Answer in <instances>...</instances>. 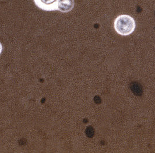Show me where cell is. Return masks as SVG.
Wrapping results in <instances>:
<instances>
[{
  "label": "cell",
  "instance_id": "6da1fadb",
  "mask_svg": "<svg viewBox=\"0 0 155 153\" xmlns=\"http://www.w3.org/2000/svg\"><path fill=\"white\" fill-rule=\"evenodd\" d=\"M114 29L119 34L128 36L131 34L135 29V22L131 16H118L114 23Z\"/></svg>",
  "mask_w": 155,
  "mask_h": 153
},
{
  "label": "cell",
  "instance_id": "7a4b0ae2",
  "mask_svg": "<svg viewBox=\"0 0 155 153\" xmlns=\"http://www.w3.org/2000/svg\"><path fill=\"white\" fill-rule=\"evenodd\" d=\"M36 5L45 11L57 10L58 0H34Z\"/></svg>",
  "mask_w": 155,
  "mask_h": 153
},
{
  "label": "cell",
  "instance_id": "3957f363",
  "mask_svg": "<svg viewBox=\"0 0 155 153\" xmlns=\"http://www.w3.org/2000/svg\"><path fill=\"white\" fill-rule=\"evenodd\" d=\"M74 4V0H58L57 10L62 12H69L73 9Z\"/></svg>",
  "mask_w": 155,
  "mask_h": 153
},
{
  "label": "cell",
  "instance_id": "277c9868",
  "mask_svg": "<svg viewBox=\"0 0 155 153\" xmlns=\"http://www.w3.org/2000/svg\"><path fill=\"white\" fill-rule=\"evenodd\" d=\"M1 50H2V46H1V44L0 43V53H1Z\"/></svg>",
  "mask_w": 155,
  "mask_h": 153
}]
</instances>
